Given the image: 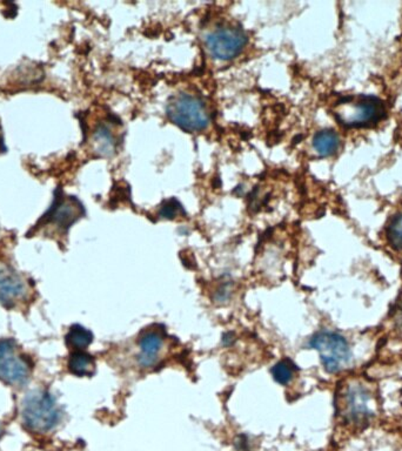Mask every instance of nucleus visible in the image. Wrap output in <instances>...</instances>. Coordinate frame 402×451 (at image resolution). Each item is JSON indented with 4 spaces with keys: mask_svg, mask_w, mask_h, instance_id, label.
<instances>
[{
    "mask_svg": "<svg viewBox=\"0 0 402 451\" xmlns=\"http://www.w3.org/2000/svg\"><path fill=\"white\" fill-rule=\"evenodd\" d=\"M21 416L28 431L45 434L59 423L60 411L52 396L42 390H35L23 401Z\"/></svg>",
    "mask_w": 402,
    "mask_h": 451,
    "instance_id": "obj_1",
    "label": "nucleus"
},
{
    "mask_svg": "<svg viewBox=\"0 0 402 451\" xmlns=\"http://www.w3.org/2000/svg\"><path fill=\"white\" fill-rule=\"evenodd\" d=\"M336 118L348 127H364L377 123L385 116V106L372 95L347 97L336 102Z\"/></svg>",
    "mask_w": 402,
    "mask_h": 451,
    "instance_id": "obj_2",
    "label": "nucleus"
},
{
    "mask_svg": "<svg viewBox=\"0 0 402 451\" xmlns=\"http://www.w3.org/2000/svg\"><path fill=\"white\" fill-rule=\"evenodd\" d=\"M84 215V207L74 196H66L61 191H58L53 203L45 215L35 224L37 231L46 233H66L72 224H76Z\"/></svg>",
    "mask_w": 402,
    "mask_h": 451,
    "instance_id": "obj_3",
    "label": "nucleus"
},
{
    "mask_svg": "<svg viewBox=\"0 0 402 451\" xmlns=\"http://www.w3.org/2000/svg\"><path fill=\"white\" fill-rule=\"evenodd\" d=\"M309 346L318 351L322 366L329 374H336L350 364V344L338 332L322 330L312 337Z\"/></svg>",
    "mask_w": 402,
    "mask_h": 451,
    "instance_id": "obj_4",
    "label": "nucleus"
},
{
    "mask_svg": "<svg viewBox=\"0 0 402 451\" xmlns=\"http://www.w3.org/2000/svg\"><path fill=\"white\" fill-rule=\"evenodd\" d=\"M167 114L172 121L187 132H198L206 128L210 121L206 106L192 95H179L167 106Z\"/></svg>",
    "mask_w": 402,
    "mask_h": 451,
    "instance_id": "obj_5",
    "label": "nucleus"
},
{
    "mask_svg": "<svg viewBox=\"0 0 402 451\" xmlns=\"http://www.w3.org/2000/svg\"><path fill=\"white\" fill-rule=\"evenodd\" d=\"M32 364L16 341H0V381L12 387H23L31 378Z\"/></svg>",
    "mask_w": 402,
    "mask_h": 451,
    "instance_id": "obj_6",
    "label": "nucleus"
},
{
    "mask_svg": "<svg viewBox=\"0 0 402 451\" xmlns=\"http://www.w3.org/2000/svg\"><path fill=\"white\" fill-rule=\"evenodd\" d=\"M205 42L214 58L230 60L242 53L247 44V35L238 28H221L207 35Z\"/></svg>",
    "mask_w": 402,
    "mask_h": 451,
    "instance_id": "obj_7",
    "label": "nucleus"
},
{
    "mask_svg": "<svg viewBox=\"0 0 402 451\" xmlns=\"http://www.w3.org/2000/svg\"><path fill=\"white\" fill-rule=\"evenodd\" d=\"M371 394L360 385H350L341 396L340 413L350 423H366L372 416Z\"/></svg>",
    "mask_w": 402,
    "mask_h": 451,
    "instance_id": "obj_8",
    "label": "nucleus"
},
{
    "mask_svg": "<svg viewBox=\"0 0 402 451\" xmlns=\"http://www.w3.org/2000/svg\"><path fill=\"white\" fill-rule=\"evenodd\" d=\"M28 284L8 267L0 266V303L12 308L28 299Z\"/></svg>",
    "mask_w": 402,
    "mask_h": 451,
    "instance_id": "obj_9",
    "label": "nucleus"
},
{
    "mask_svg": "<svg viewBox=\"0 0 402 451\" xmlns=\"http://www.w3.org/2000/svg\"><path fill=\"white\" fill-rule=\"evenodd\" d=\"M165 335L160 329H147L139 339L138 363L140 367L150 368L155 366L161 350L164 348Z\"/></svg>",
    "mask_w": 402,
    "mask_h": 451,
    "instance_id": "obj_10",
    "label": "nucleus"
},
{
    "mask_svg": "<svg viewBox=\"0 0 402 451\" xmlns=\"http://www.w3.org/2000/svg\"><path fill=\"white\" fill-rule=\"evenodd\" d=\"M67 367L71 374L76 376H92L95 373V361L90 354L79 350L71 354Z\"/></svg>",
    "mask_w": 402,
    "mask_h": 451,
    "instance_id": "obj_11",
    "label": "nucleus"
},
{
    "mask_svg": "<svg viewBox=\"0 0 402 451\" xmlns=\"http://www.w3.org/2000/svg\"><path fill=\"white\" fill-rule=\"evenodd\" d=\"M340 139L338 134L332 130L320 131L313 139V148L321 157H329L336 153L339 148Z\"/></svg>",
    "mask_w": 402,
    "mask_h": 451,
    "instance_id": "obj_12",
    "label": "nucleus"
},
{
    "mask_svg": "<svg viewBox=\"0 0 402 451\" xmlns=\"http://www.w3.org/2000/svg\"><path fill=\"white\" fill-rule=\"evenodd\" d=\"M93 150L102 157H110L114 153L116 141L112 132L105 125H100L93 134Z\"/></svg>",
    "mask_w": 402,
    "mask_h": 451,
    "instance_id": "obj_13",
    "label": "nucleus"
},
{
    "mask_svg": "<svg viewBox=\"0 0 402 451\" xmlns=\"http://www.w3.org/2000/svg\"><path fill=\"white\" fill-rule=\"evenodd\" d=\"M93 341V334L83 325H74L71 327L65 336L67 347L74 351L85 350Z\"/></svg>",
    "mask_w": 402,
    "mask_h": 451,
    "instance_id": "obj_14",
    "label": "nucleus"
},
{
    "mask_svg": "<svg viewBox=\"0 0 402 451\" xmlns=\"http://www.w3.org/2000/svg\"><path fill=\"white\" fill-rule=\"evenodd\" d=\"M295 367L290 360H281L272 368V376L279 385H290L294 378Z\"/></svg>",
    "mask_w": 402,
    "mask_h": 451,
    "instance_id": "obj_15",
    "label": "nucleus"
},
{
    "mask_svg": "<svg viewBox=\"0 0 402 451\" xmlns=\"http://www.w3.org/2000/svg\"><path fill=\"white\" fill-rule=\"evenodd\" d=\"M387 236L394 248L402 252V213L393 219L387 228Z\"/></svg>",
    "mask_w": 402,
    "mask_h": 451,
    "instance_id": "obj_16",
    "label": "nucleus"
},
{
    "mask_svg": "<svg viewBox=\"0 0 402 451\" xmlns=\"http://www.w3.org/2000/svg\"><path fill=\"white\" fill-rule=\"evenodd\" d=\"M180 212H182L180 203L178 200L171 199L165 201L164 205L160 207L159 215L164 219H175Z\"/></svg>",
    "mask_w": 402,
    "mask_h": 451,
    "instance_id": "obj_17",
    "label": "nucleus"
},
{
    "mask_svg": "<svg viewBox=\"0 0 402 451\" xmlns=\"http://www.w3.org/2000/svg\"><path fill=\"white\" fill-rule=\"evenodd\" d=\"M0 436H1V428H0Z\"/></svg>",
    "mask_w": 402,
    "mask_h": 451,
    "instance_id": "obj_18",
    "label": "nucleus"
},
{
    "mask_svg": "<svg viewBox=\"0 0 402 451\" xmlns=\"http://www.w3.org/2000/svg\"><path fill=\"white\" fill-rule=\"evenodd\" d=\"M0 145H1V140H0Z\"/></svg>",
    "mask_w": 402,
    "mask_h": 451,
    "instance_id": "obj_19",
    "label": "nucleus"
}]
</instances>
